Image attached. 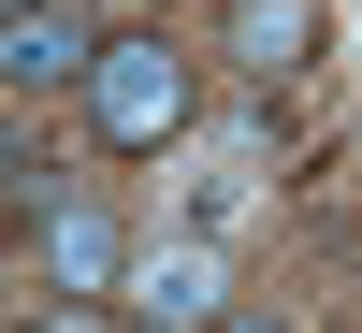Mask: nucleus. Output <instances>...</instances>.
Masks as SVG:
<instances>
[{"label":"nucleus","mask_w":362,"mask_h":333,"mask_svg":"<svg viewBox=\"0 0 362 333\" xmlns=\"http://www.w3.org/2000/svg\"><path fill=\"white\" fill-rule=\"evenodd\" d=\"M73 102H87V131H102L116 160H160V145L189 131V58H174L160 29H102V73H87Z\"/></svg>","instance_id":"obj_1"},{"label":"nucleus","mask_w":362,"mask_h":333,"mask_svg":"<svg viewBox=\"0 0 362 333\" xmlns=\"http://www.w3.org/2000/svg\"><path fill=\"white\" fill-rule=\"evenodd\" d=\"M29 247H44V290H58V305H102V290L131 276V232H116L102 189H58L44 218H29Z\"/></svg>","instance_id":"obj_2"},{"label":"nucleus","mask_w":362,"mask_h":333,"mask_svg":"<svg viewBox=\"0 0 362 333\" xmlns=\"http://www.w3.org/2000/svg\"><path fill=\"white\" fill-rule=\"evenodd\" d=\"M131 333H218V247L174 232V247L131 261Z\"/></svg>","instance_id":"obj_3"},{"label":"nucleus","mask_w":362,"mask_h":333,"mask_svg":"<svg viewBox=\"0 0 362 333\" xmlns=\"http://www.w3.org/2000/svg\"><path fill=\"white\" fill-rule=\"evenodd\" d=\"M0 73L15 87H87L102 73V29H87L73 0H15V15H0Z\"/></svg>","instance_id":"obj_4"},{"label":"nucleus","mask_w":362,"mask_h":333,"mask_svg":"<svg viewBox=\"0 0 362 333\" xmlns=\"http://www.w3.org/2000/svg\"><path fill=\"white\" fill-rule=\"evenodd\" d=\"M305 58H319V0H232V73L247 87L305 73Z\"/></svg>","instance_id":"obj_5"},{"label":"nucleus","mask_w":362,"mask_h":333,"mask_svg":"<svg viewBox=\"0 0 362 333\" xmlns=\"http://www.w3.org/2000/svg\"><path fill=\"white\" fill-rule=\"evenodd\" d=\"M247 189H261V145H218V160H203V189H189V203H203V232H218Z\"/></svg>","instance_id":"obj_6"},{"label":"nucleus","mask_w":362,"mask_h":333,"mask_svg":"<svg viewBox=\"0 0 362 333\" xmlns=\"http://www.w3.org/2000/svg\"><path fill=\"white\" fill-rule=\"evenodd\" d=\"M218 333H290V319L276 305H218Z\"/></svg>","instance_id":"obj_7"},{"label":"nucleus","mask_w":362,"mask_h":333,"mask_svg":"<svg viewBox=\"0 0 362 333\" xmlns=\"http://www.w3.org/2000/svg\"><path fill=\"white\" fill-rule=\"evenodd\" d=\"M44 333H102V305H58V319H44Z\"/></svg>","instance_id":"obj_8"}]
</instances>
